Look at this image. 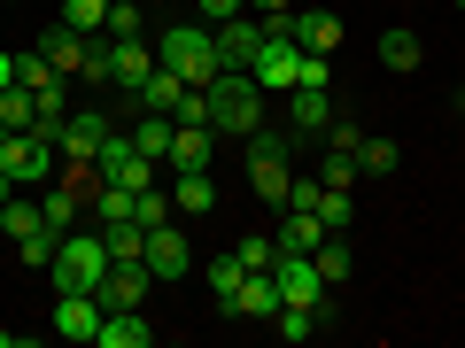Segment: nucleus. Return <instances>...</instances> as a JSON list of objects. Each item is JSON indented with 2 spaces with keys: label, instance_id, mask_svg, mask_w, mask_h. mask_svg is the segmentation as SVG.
<instances>
[{
  "label": "nucleus",
  "instance_id": "nucleus-1",
  "mask_svg": "<svg viewBox=\"0 0 465 348\" xmlns=\"http://www.w3.org/2000/svg\"><path fill=\"white\" fill-rule=\"evenodd\" d=\"M264 124V85L249 70H217L210 78V132L217 140H249Z\"/></svg>",
  "mask_w": 465,
  "mask_h": 348
},
{
  "label": "nucleus",
  "instance_id": "nucleus-2",
  "mask_svg": "<svg viewBox=\"0 0 465 348\" xmlns=\"http://www.w3.org/2000/svg\"><path fill=\"white\" fill-rule=\"evenodd\" d=\"M47 279H54V295H101V279H109V240H101V232H78V225H70L63 240H54Z\"/></svg>",
  "mask_w": 465,
  "mask_h": 348
},
{
  "label": "nucleus",
  "instance_id": "nucleus-3",
  "mask_svg": "<svg viewBox=\"0 0 465 348\" xmlns=\"http://www.w3.org/2000/svg\"><path fill=\"white\" fill-rule=\"evenodd\" d=\"M155 63H163L179 85H210L217 70H225L217 63V32L210 24H171V32H155Z\"/></svg>",
  "mask_w": 465,
  "mask_h": 348
},
{
  "label": "nucleus",
  "instance_id": "nucleus-4",
  "mask_svg": "<svg viewBox=\"0 0 465 348\" xmlns=\"http://www.w3.org/2000/svg\"><path fill=\"white\" fill-rule=\"evenodd\" d=\"M155 170H163V163H155V155H140V148H133V132H109V140H101V155H94V179L124 186V194H148Z\"/></svg>",
  "mask_w": 465,
  "mask_h": 348
},
{
  "label": "nucleus",
  "instance_id": "nucleus-5",
  "mask_svg": "<svg viewBox=\"0 0 465 348\" xmlns=\"http://www.w3.org/2000/svg\"><path fill=\"white\" fill-rule=\"evenodd\" d=\"M272 279H280V310H318V317H326V295H333V286L318 279L311 256H280V264H272Z\"/></svg>",
  "mask_w": 465,
  "mask_h": 348
},
{
  "label": "nucleus",
  "instance_id": "nucleus-6",
  "mask_svg": "<svg viewBox=\"0 0 465 348\" xmlns=\"http://www.w3.org/2000/svg\"><path fill=\"white\" fill-rule=\"evenodd\" d=\"M148 78H155V39H109V85L140 93Z\"/></svg>",
  "mask_w": 465,
  "mask_h": 348
},
{
  "label": "nucleus",
  "instance_id": "nucleus-7",
  "mask_svg": "<svg viewBox=\"0 0 465 348\" xmlns=\"http://www.w3.org/2000/svg\"><path fill=\"white\" fill-rule=\"evenodd\" d=\"M140 264H148L155 279H186V271H194V248H186V232H179V225H155Z\"/></svg>",
  "mask_w": 465,
  "mask_h": 348
},
{
  "label": "nucleus",
  "instance_id": "nucleus-8",
  "mask_svg": "<svg viewBox=\"0 0 465 348\" xmlns=\"http://www.w3.org/2000/svg\"><path fill=\"white\" fill-rule=\"evenodd\" d=\"M101 140H109V116L78 109V116H63V132H54V148H63L70 163H94V155H101Z\"/></svg>",
  "mask_w": 465,
  "mask_h": 348
},
{
  "label": "nucleus",
  "instance_id": "nucleus-9",
  "mask_svg": "<svg viewBox=\"0 0 465 348\" xmlns=\"http://www.w3.org/2000/svg\"><path fill=\"white\" fill-rule=\"evenodd\" d=\"M148 286H155L148 264H109V279H101V310H140Z\"/></svg>",
  "mask_w": 465,
  "mask_h": 348
},
{
  "label": "nucleus",
  "instance_id": "nucleus-10",
  "mask_svg": "<svg viewBox=\"0 0 465 348\" xmlns=\"http://www.w3.org/2000/svg\"><path fill=\"white\" fill-rule=\"evenodd\" d=\"M101 295H54V333H63V341H94L101 333Z\"/></svg>",
  "mask_w": 465,
  "mask_h": 348
},
{
  "label": "nucleus",
  "instance_id": "nucleus-11",
  "mask_svg": "<svg viewBox=\"0 0 465 348\" xmlns=\"http://www.w3.org/2000/svg\"><path fill=\"white\" fill-rule=\"evenodd\" d=\"M280 256H318V240H326V217L318 209H280Z\"/></svg>",
  "mask_w": 465,
  "mask_h": 348
},
{
  "label": "nucleus",
  "instance_id": "nucleus-12",
  "mask_svg": "<svg viewBox=\"0 0 465 348\" xmlns=\"http://www.w3.org/2000/svg\"><path fill=\"white\" fill-rule=\"evenodd\" d=\"M39 54H47V63L63 70V78H78V70H85V54H94V39H85V32H70V24H47V32H39Z\"/></svg>",
  "mask_w": 465,
  "mask_h": 348
},
{
  "label": "nucleus",
  "instance_id": "nucleus-13",
  "mask_svg": "<svg viewBox=\"0 0 465 348\" xmlns=\"http://www.w3.org/2000/svg\"><path fill=\"white\" fill-rule=\"evenodd\" d=\"M210 32H217V63H225V70H249L256 47H264V24H241V16H232V24H210Z\"/></svg>",
  "mask_w": 465,
  "mask_h": 348
},
{
  "label": "nucleus",
  "instance_id": "nucleus-14",
  "mask_svg": "<svg viewBox=\"0 0 465 348\" xmlns=\"http://www.w3.org/2000/svg\"><path fill=\"white\" fill-rule=\"evenodd\" d=\"M232 317L272 325V317H280V279H272V271H249V279H241V295H232Z\"/></svg>",
  "mask_w": 465,
  "mask_h": 348
},
{
  "label": "nucleus",
  "instance_id": "nucleus-15",
  "mask_svg": "<svg viewBox=\"0 0 465 348\" xmlns=\"http://www.w3.org/2000/svg\"><path fill=\"white\" fill-rule=\"evenodd\" d=\"M295 109H287V132L295 140H318V132H333V101L318 93V85H302V93H287Z\"/></svg>",
  "mask_w": 465,
  "mask_h": 348
},
{
  "label": "nucleus",
  "instance_id": "nucleus-16",
  "mask_svg": "<svg viewBox=\"0 0 465 348\" xmlns=\"http://www.w3.org/2000/svg\"><path fill=\"white\" fill-rule=\"evenodd\" d=\"M148 341H155L148 310H109V317H101V333H94V348H148Z\"/></svg>",
  "mask_w": 465,
  "mask_h": 348
},
{
  "label": "nucleus",
  "instance_id": "nucleus-17",
  "mask_svg": "<svg viewBox=\"0 0 465 348\" xmlns=\"http://www.w3.org/2000/svg\"><path fill=\"white\" fill-rule=\"evenodd\" d=\"M210 148H217L210 124H179V132H171V155H163V163H171V170H210Z\"/></svg>",
  "mask_w": 465,
  "mask_h": 348
},
{
  "label": "nucleus",
  "instance_id": "nucleus-18",
  "mask_svg": "<svg viewBox=\"0 0 465 348\" xmlns=\"http://www.w3.org/2000/svg\"><path fill=\"white\" fill-rule=\"evenodd\" d=\"M171 209H186V217L217 209V186H210V170H171Z\"/></svg>",
  "mask_w": 465,
  "mask_h": 348
},
{
  "label": "nucleus",
  "instance_id": "nucleus-19",
  "mask_svg": "<svg viewBox=\"0 0 465 348\" xmlns=\"http://www.w3.org/2000/svg\"><path fill=\"white\" fill-rule=\"evenodd\" d=\"M295 47L333 54V47H341V16H326V8H302V16H295Z\"/></svg>",
  "mask_w": 465,
  "mask_h": 348
},
{
  "label": "nucleus",
  "instance_id": "nucleus-20",
  "mask_svg": "<svg viewBox=\"0 0 465 348\" xmlns=\"http://www.w3.org/2000/svg\"><path fill=\"white\" fill-rule=\"evenodd\" d=\"M101 240H109V264H140V256H148V225H140V217L101 225Z\"/></svg>",
  "mask_w": 465,
  "mask_h": 348
},
{
  "label": "nucleus",
  "instance_id": "nucleus-21",
  "mask_svg": "<svg viewBox=\"0 0 465 348\" xmlns=\"http://www.w3.org/2000/svg\"><path fill=\"white\" fill-rule=\"evenodd\" d=\"M381 63L388 70H419V63H427V47H419L411 24H388V32H381Z\"/></svg>",
  "mask_w": 465,
  "mask_h": 348
},
{
  "label": "nucleus",
  "instance_id": "nucleus-22",
  "mask_svg": "<svg viewBox=\"0 0 465 348\" xmlns=\"http://www.w3.org/2000/svg\"><path fill=\"white\" fill-rule=\"evenodd\" d=\"M78 186H47V194H39V217H47V232H70V225H78Z\"/></svg>",
  "mask_w": 465,
  "mask_h": 348
},
{
  "label": "nucleus",
  "instance_id": "nucleus-23",
  "mask_svg": "<svg viewBox=\"0 0 465 348\" xmlns=\"http://www.w3.org/2000/svg\"><path fill=\"white\" fill-rule=\"evenodd\" d=\"M0 124H8V132H32L39 124V93L32 85H8V93H0Z\"/></svg>",
  "mask_w": 465,
  "mask_h": 348
},
{
  "label": "nucleus",
  "instance_id": "nucleus-24",
  "mask_svg": "<svg viewBox=\"0 0 465 348\" xmlns=\"http://www.w3.org/2000/svg\"><path fill=\"white\" fill-rule=\"evenodd\" d=\"M0 232H8V240H32V232H47V217H39V201H0Z\"/></svg>",
  "mask_w": 465,
  "mask_h": 348
},
{
  "label": "nucleus",
  "instance_id": "nucleus-25",
  "mask_svg": "<svg viewBox=\"0 0 465 348\" xmlns=\"http://www.w3.org/2000/svg\"><path fill=\"white\" fill-rule=\"evenodd\" d=\"M171 132H179V124H171V116H155V109H148V116H140V124H133V148H140V155H155V163H163V155H171Z\"/></svg>",
  "mask_w": 465,
  "mask_h": 348
},
{
  "label": "nucleus",
  "instance_id": "nucleus-26",
  "mask_svg": "<svg viewBox=\"0 0 465 348\" xmlns=\"http://www.w3.org/2000/svg\"><path fill=\"white\" fill-rule=\"evenodd\" d=\"M179 93H186V85H179V78H171V70H163V63H155V78H148V85H140V109H155V116H171V109H179Z\"/></svg>",
  "mask_w": 465,
  "mask_h": 348
},
{
  "label": "nucleus",
  "instance_id": "nucleus-27",
  "mask_svg": "<svg viewBox=\"0 0 465 348\" xmlns=\"http://www.w3.org/2000/svg\"><path fill=\"white\" fill-rule=\"evenodd\" d=\"M311 264H318V279H326V286H341V279H349V240H341V232H326Z\"/></svg>",
  "mask_w": 465,
  "mask_h": 348
},
{
  "label": "nucleus",
  "instance_id": "nucleus-28",
  "mask_svg": "<svg viewBox=\"0 0 465 348\" xmlns=\"http://www.w3.org/2000/svg\"><path fill=\"white\" fill-rule=\"evenodd\" d=\"M109 39H148V16H140V0H109Z\"/></svg>",
  "mask_w": 465,
  "mask_h": 348
},
{
  "label": "nucleus",
  "instance_id": "nucleus-29",
  "mask_svg": "<svg viewBox=\"0 0 465 348\" xmlns=\"http://www.w3.org/2000/svg\"><path fill=\"white\" fill-rule=\"evenodd\" d=\"M241 279H249V264H241V256H217V264H210V295L225 302V310H232V295H241Z\"/></svg>",
  "mask_w": 465,
  "mask_h": 348
},
{
  "label": "nucleus",
  "instance_id": "nucleus-30",
  "mask_svg": "<svg viewBox=\"0 0 465 348\" xmlns=\"http://www.w3.org/2000/svg\"><path fill=\"white\" fill-rule=\"evenodd\" d=\"M349 209H357L349 186H326V179H318V217H326V232H349Z\"/></svg>",
  "mask_w": 465,
  "mask_h": 348
},
{
  "label": "nucleus",
  "instance_id": "nucleus-31",
  "mask_svg": "<svg viewBox=\"0 0 465 348\" xmlns=\"http://www.w3.org/2000/svg\"><path fill=\"white\" fill-rule=\"evenodd\" d=\"M63 24H70V32H85V39H94L101 24H109V0H63Z\"/></svg>",
  "mask_w": 465,
  "mask_h": 348
},
{
  "label": "nucleus",
  "instance_id": "nucleus-32",
  "mask_svg": "<svg viewBox=\"0 0 465 348\" xmlns=\"http://www.w3.org/2000/svg\"><path fill=\"white\" fill-rule=\"evenodd\" d=\"M318 325H326V317H318V310H280V317H272V333H280V341H295V348L311 341Z\"/></svg>",
  "mask_w": 465,
  "mask_h": 348
},
{
  "label": "nucleus",
  "instance_id": "nucleus-33",
  "mask_svg": "<svg viewBox=\"0 0 465 348\" xmlns=\"http://www.w3.org/2000/svg\"><path fill=\"white\" fill-rule=\"evenodd\" d=\"M357 170L388 179V170H396V140H357Z\"/></svg>",
  "mask_w": 465,
  "mask_h": 348
},
{
  "label": "nucleus",
  "instance_id": "nucleus-34",
  "mask_svg": "<svg viewBox=\"0 0 465 348\" xmlns=\"http://www.w3.org/2000/svg\"><path fill=\"white\" fill-rule=\"evenodd\" d=\"M133 217H140V225H171V194H163V186H148V194H133Z\"/></svg>",
  "mask_w": 465,
  "mask_h": 348
},
{
  "label": "nucleus",
  "instance_id": "nucleus-35",
  "mask_svg": "<svg viewBox=\"0 0 465 348\" xmlns=\"http://www.w3.org/2000/svg\"><path fill=\"white\" fill-rule=\"evenodd\" d=\"M326 186H357V148H326V170H318Z\"/></svg>",
  "mask_w": 465,
  "mask_h": 348
},
{
  "label": "nucleus",
  "instance_id": "nucleus-36",
  "mask_svg": "<svg viewBox=\"0 0 465 348\" xmlns=\"http://www.w3.org/2000/svg\"><path fill=\"white\" fill-rule=\"evenodd\" d=\"M94 209H101V225H116V217H133V194H124V186H109V179H101Z\"/></svg>",
  "mask_w": 465,
  "mask_h": 348
},
{
  "label": "nucleus",
  "instance_id": "nucleus-37",
  "mask_svg": "<svg viewBox=\"0 0 465 348\" xmlns=\"http://www.w3.org/2000/svg\"><path fill=\"white\" fill-rule=\"evenodd\" d=\"M232 256H241V264H249V271H272V264H280V240H241V248H232Z\"/></svg>",
  "mask_w": 465,
  "mask_h": 348
},
{
  "label": "nucleus",
  "instance_id": "nucleus-38",
  "mask_svg": "<svg viewBox=\"0 0 465 348\" xmlns=\"http://www.w3.org/2000/svg\"><path fill=\"white\" fill-rule=\"evenodd\" d=\"M78 78H94V85H109V39H94V54H85V70Z\"/></svg>",
  "mask_w": 465,
  "mask_h": 348
},
{
  "label": "nucleus",
  "instance_id": "nucleus-39",
  "mask_svg": "<svg viewBox=\"0 0 465 348\" xmlns=\"http://www.w3.org/2000/svg\"><path fill=\"white\" fill-rule=\"evenodd\" d=\"M194 8H202V16H210V24H232V16H241V8H249V0H194Z\"/></svg>",
  "mask_w": 465,
  "mask_h": 348
},
{
  "label": "nucleus",
  "instance_id": "nucleus-40",
  "mask_svg": "<svg viewBox=\"0 0 465 348\" xmlns=\"http://www.w3.org/2000/svg\"><path fill=\"white\" fill-rule=\"evenodd\" d=\"M287 209H318V179H295V186H287Z\"/></svg>",
  "mask_w": 465,
  "mask_h": 348
},
{
  "label": "nucleus",
  "instance_id": "nucleus-41",
  "mask_svg": "<svg viewBox=\"0 0 465 348\" xmlns=\"http://www.w3.org/2000/svg\"><path fill=\"white\" fill-rule=\"evenodd\" d=\"M8 85H16V54H0V93H8Z\"/></svg>",
  "mask_w": 465,
  "mask_h": 348
},
{
  "label": "nucleus",
  "instance_id": "nucleus-42",
  "mask_svg": "<svg viewBox=\"0 0 465 348\" xmlns=\"http://www.w3.org/2000/svg\"><path fill=\"white\" fill-rule=\"evenodd\" d=\"M8 194H16V179H8V170H0V201H8Z\"/></svg>",
  "mask_w": 465,
  "mask_h": 348
},
{
  "label": "nucleus",
  "instance_id": "nucleus-43",
  "mask_svg": "<svg viewBox=\"0 0 465 348\" xmlns=\"http://www.w3.org/2000/svg\"><path fill=\"white\" fill-rule=\"evenodd\" d=\"M0 8H24V0H0Z\"/></svg>",
  "mask_w": 465,
  "mask_h": 348
},
{
  "label": "nucleus",
  "instance_id": "nucleus-44",
  "mask_svg": "<svg viewBox=\"0 0 465 348\" xmlns=\"http://www.w3.org/2000/svg\"><path fill=\"white\" fill-rule=\"evenodd\" d=\"M0 140H8V124H0Z\"/></svg>",
  "mask_w": 465,
  "mask_h": 348
},
{
  "label": "nucleus",
  "instance_id": "nucleus-45",
  "mask_svg": "<svg viewBox=\"0 0 465 348\" xmlns=\"http://www.w3.org/2000/svg\"><path fill=\"white\" fill-rule=\"evenodd\" d=\"M458 8H465V0H458Z\"/></svg>",
  "mask_w": 465,
  "mask_h": 348
}]
</instances>
